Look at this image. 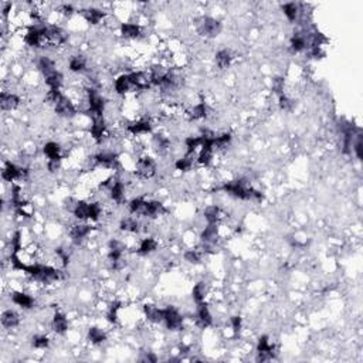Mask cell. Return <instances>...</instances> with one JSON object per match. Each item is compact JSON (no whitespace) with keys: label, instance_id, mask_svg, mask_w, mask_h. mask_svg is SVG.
<instances>
[{"label":"cell","instance_id":"1","mask_svg":"<svg viewBox=\"0 0 363 363\" xmlns=\"http://www.w3.org/2000/svg\"><path fill=\"white\" fill-rule=\"evenodd\" d=\"M196 30L203 37H216L222 31V23L214 17L203 16L196 20Z\"/></svg>","mask_w":363,"mask_h":363},{"label":"cell","instance_id":"2","mask_svg":"<svg viewBox=\"0 0 363 363\" xmlns=\"http://www.w3.org/2000/svg\"><path fill=\"white\" fill-rule=\"evenodd\" d=\"M10 300L14 305L20 307L22 309H33L34 305H36V300L23 291H13L10 294Z\"/></svg>","mask_w":363,"mask_h":363},{"label":"cell","instance_id":"3","mask_svg":"<svg viewBox=\"0 0 363 363\" xmlns=\"http://www.w3.org/2000/svg\"><path fill=\"white\" fill-rule=\"evenodd\" d=\"M0 104H1V110L3 111H14L20 107L22 100L17 94L14 92H7V91H1V97H0Z\"/></svg>","mask_w":363,"mask_h":363},{"label":"cell","instance_id":"4","mask_svg":"<svg viewBox=\"0 0 363 363\" xmlns=\"http://www.w3.org/2000/svg\"><path fill=\"white\" fill-rule=\"evenodd\" d=\"M51 328L57 335H65L70 328L68 316L63 312H56L51 318Z\"/></svg>","mask_w":363,"mask_h":363},{"label":"cell","instance_id":"5","mask_svg":"<svg viewBox=\"0 0 363 363\" xmlns=\"http://www.w3.org/2000/svg\"><path fill=\"white\" fill-rule=\"evenodd\" d=\"M119 33L122 34V37L129 38V40H137V38H139L143 34V30H142V26L139 23L128 22V23H121Z\"/></svg>","mask_w":363,"mask_h":363},{"label":"cell","instance_id":"6","mask_svg":"<svg viewBox=\"0 0 363 363\" xmlns=\"http://www.w3.org/2000/svg\"><path fill=\"white\" fill-rule=\"evenodd\" d=\"M68 70L73 74H81L87 70V60L81 54H75L68 60Z\"/></svg>","mask_w":363,"mask_h":363},{"label":"cell","instance_id":"7","mask_svg":"<svg viewBox=\"0 0 363 363\" xmlns=\"http://www.w3.org/2000/svg\"><path fill=\"white\" fill-rule=\"evenodd\" d=\"M282 13H284V16L288 19V22H297V20H300V17L302 16V10H301L300 4H297V3H285V4H282Z\"/></svg>","mask_w":363,"mask_h":363},{"label":"cell","instance_id":"8","mask_svg":"<svg viewBox=\"0 0 363 363\" xmlns=\"http://www.w3.org/2000/svg\"><path fill=\"white\" fill-rule=\"evenodd\" d=\"M20 324V315L13 311V309H6L1 313V325L7 329H13Z\"/></svg>","mask_w":363,"mask_h":363},{"label":"cell","instance_id":"9","mask_svg":"<svg viewBox=\"0 0 363 363\" xmlns=\"http://www.w3.org/2000/svg\"><path fill=\"white\" fill-rule=\"evenodd\" d=\"M231 61H233V54L230 53V50L223 49V50H219L216 53V65H217L219 70L228 68Z\"/></svg>","mask_w":363,"mask_h":363},{"label":"cell","instance_id":"10","mask_svg":"<svg viewBox=\"0 0 363 363\" xmlns=\"http://www.w3.org/2000/svg\"><path fill=\"white\" fill-rule=\"evenodd\" d=\"M88 340L92 345H101L107 340V332L98 326H91L88 329Z\"/></svg>","mask_w":363,"mask_h":363},{"label":"cell","instance_id":"11","mask_svg":"<svg viewBox=\"0 0 363 363\" xmlns=\"http://www.w3.org/2000/svg\"><path fill=\"white\" fill-rule=\"evenodd\" d=\"M49 345H50V339L47 335H36L34 338H33V346L36 348V349H47L49 348Z\"/></svg>","mask_w":363,"mask_h":363}]
</instances>
